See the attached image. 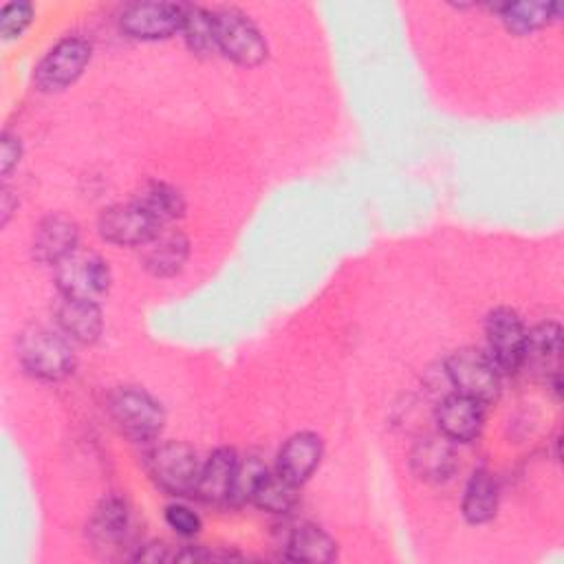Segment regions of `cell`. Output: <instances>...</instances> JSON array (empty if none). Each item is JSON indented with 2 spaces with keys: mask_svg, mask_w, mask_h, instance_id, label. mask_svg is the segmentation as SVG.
Masks as SVG:
<instances>
[{
  "mask_svg": "<svg viewBox=\"0 0 564 564\" xmlns=\"http://www.w3.org/2000/svg\"><path fill=\"white\" fill-rule=\"evenodd\" d=\"M148 469L154 482L172 496H194L200 463L196 452L185 443H163L148 456Z\"/></svg>",
  "mask_w": 564,
  "mask_h": 564,
  "instance_id": "obj_5",
  "label": "cell"
},
{
  "mask_svg": "<svg viewBox=\"0 0 564 564\" xmlns=\"http://www.w3.org/2000/svg\"><path fill=\"white\" fill-rule=\"evenodd\" d=\"M412 471L425 482H445L456 469L454 443L438 434H427L419 438L410 454Z\"/></svg>",
  "mask_w": 564,
  "mask_h": 564,
  "instance_id": "obj_13",
  "label": "cell"
},
{
  "mask_svg": "<svg viewBox=\"0 0 564 564\" xmlns=\"http://www.w3.org/2000/svg\"><path fill=\"white\" fill-rule=\"evenodd\" d=\"M108 410L119 430L134 443L154 441L165 423L161 403L139 388H119L108 399Z\"/></svg>",
  "mask_w": 564,
  "mask_h": 564,
  "instance_id": "obj_2",
  "label": "cell"
},
{
  "mask_svg": "<svg viewBox=\"0 0 564 564\" xmlns=\"http://www.w3.org/2000/svg\"><path fill=\"white\" fill-rule=\"evenodd\" d=\"M33 20V4L24 2V0H15V2H7L0 9V33L4 40H13L20 37L24 33V29L31 24Z\"/></svg>",
  "mask_w": 564,
  "mask_h": 564,
  "instance_id": "obj_27",
  "label": "cell"
},
{
  "mask_svg": "<svg viewBox=\"0 0 564 564\" xmlns=\"http://www.w3.org/2000/svg\"><path fill=\"white\" fill-rule=\"evenodd\" d=\"M176 553H170L167 546L163 544H145L143 549H139V553L134 555V560H141V562H170L174 560Z\"/></svg>",
  "mask_w": 564,
  "mask_h": 564,
  "instance_id": "obj_30",
  "label": "cell"
},
{
  "mask_svg": "<svg viewBox=\"0 0 564 564\" xmlns=\"http://www.w3.org/2000/svg\"><path fill=\"white\" fill-rule=\"evenodd\" d=\"M59 330L79 344H93L99 339L104 319L95 300H79L62 295V302L55 308Z\"/></svg>",
  "mask_w": 564,
  "mask_h": 564,
  "instance_id": "obj_17",
  "label": "cell"
},
{
  "mask_svg": "<svg viewBox=\"0 0 564 564\" xmlns=\"http://www.w3.org/2000/svg\"><path fill=\"white\" fill-rule=\"evenodd\" d=\"M134 203L159 225L176 220L185 212V200L181 192L167 183L161 181H150L145 183L139 192Z\"/></svg>",
  "mask_w": 564,
  "mask_h": 564,
  "instance_id": "obj_23",
  "label": "cell"
},
{
  "mask_svg": "<svg viewBox=\"0 0 564 564\" xmlns=\"http://www.w3.org/2000/svg\"><path fill=\"white\" fill-rule=\"evenodd\" d=\"M79 229L75 220L64 214L44 216L33 231V256L44 264H59L73 251H77Z\"/></svg>",
  "mask_w": 564,
  "mask_h": 564,
  "instance_id": "obj_11",
  "label": "cell"
},
{
  "mask_svg": "<svg viewBox=\"0 0 564 564\" xmlns=\"http://www.w3.org/2000/svg\"><path fill=\"white\" fill-rule=\"evenodd\" d=\"M487 355L500 372H518L524 364L527 328L516 311L494 308L485 319Z\"/></svg>",
  "mask_w": 564,
  "mask_h": 564,
  "instance_id": "obj_7",
  "label": "cell"
},
{
  "mask_svg": "<svg viewBox=\"0 0 564 564\" xmlns=\"http://www.w3.org/2000/svg\"><path fill=\"white\" fill-rule=\"evenodd\" d=\"M20 156H22V143H20L18 134L7 130L2 134V145H0V170H2V176H9V172L20 163Z\"/></svg>",
  "mask_w": 564,
  "mask_h": 564,
  "instance_id": "obj_29",
  "label": "cell"
},
{
  "mask_svg": "<svg viewBox=\"0 0 564 564\" xmlns=\"http://www.w3.org/2000/svg\"><path fill=\"white\" fill-rule=\"evenodd\" d=\"M55 282L62 295L79 300H97L110 286L108 262L88 251H73L55 264Z\"/></svg>",
  "mask_w": 564,
  "mask_h": 564,
  "instance_id": "obj_8",
  "label": "cell"
},
{
  "mask_svg": "<svg viewBox=\"0 0 564 564\" xmlns=\"http://www.w3.org/2000/svg\"><path fill=\"white\" fill-rule=\"evenodd\" d=\"M97 227L104 240L119 247H143L161 231V225L150 218L134 200L128 205L106 207L99 214Z\"/></svg>",
  "mask_w": 564,
  "mask_h": 564,
  "instance_id": "obj_10",
  "label": "cell"
},
{
  "mask_svg": "<svg viewBox=\"0 0 564 564\" xmlns=\"http://www.w3.org/2000/svg\"><path fill=\"white\" fill-rule=\"evenodd\" d=\"M560 350H562V328L555 322H542L533 330H527L524 364L533 370L549 372V381L555 392H560ZM522 364V366H524Z\"/></svg>",
  "mask_w": 564,
  "mask_h": 564,
  "instance_id": "obj_14",
  "label": "cell"
},
{
  "mask_svg": "<svg viewBox=\"0 0 564 564\" xmlns=\"http://www.w3.org/2000/svg\"><path fill=\"white\" fill-rule=\"evenodd\" d=\"M447 377L458 394L489 403L500 394V370L491 357L476 348H460L445 364Z\"/></svg>",
  "mask_w": 564,
  "mask_h": 564,
  "instance_id": "obj_4",
  "label": "cell"
},
{
  "mask_svg": "<svg viewBox=\"0 0 564 564\" xmlns=\"http://www.w3.org/2000/svg\"><path fill=\"white\" fill-rule=\"evenodd\" d=\"M130 529V509L119 496H106L93 511L88 522L90 542L97 549H115L121 544Z\"/></svg>",
  "mask_w": 564,
  "mask_h": 564,
  "instance_id": "obj_18",
  "label": "cell"
},
{
  "mask_svg": "<svg viewBox=\"0 0 564 564\" xmlns=\"http://www.w3.org/2000/svg\"><path fill=\"white\" fill-rule=\"evenodd\" d=\"M284 551L295 562H333L337 557V542L315 524H300L289 533Z\"/></svg>",
  "mask_w": 564,
  "mask_h": 564,
  "instance_id": "obj_20",
  "label": "cell"
},
{
  "mask_svg": "<svg viewBox=\"0 0 564 564\" xmlns=\"http://www.w3.org/2000/svg\"><path fill=\"white\" fill-rule=\"evenodd\" d=\"M238 460L240 458L231 447H218L216 452H212L209 458L200 465L194 496L200 498L203 502H214V505L229 502Z\"/></svg>",
  "mask_w": 564,
  "mask_h": 564,
  "instance_id": "obj_16",
  "label": "cell"
},
{
  "mask_svg": "<svg viewBox=\"0 0 564 564\" xmlns=\"http://www.w3.org/2000/svg\"><path fill=\"white\" fill-rule=\"evenodd\" d=\"M216 48L240 66H258L267 57V40L260 29L234 7L214 11Z\"/></svg>",
  "mask_w": 564,
  "mask_h": 564,
  "instance_id": "obj_3",
  "label": "cell"
},
{
  "mask_svg": "<svg viewBox=\"0 0 564 564\" xmlns=\"http://www.w3.org/2000/svg\"><path fill=\"white\" fill-rule=\"evenodd\" d=\"M90 44L84 37H64L40 59L33 82L44 93H57L70 86L90 62Z\"/></svg>",
  "mask_w": 564,
  "mask_h": 564,
  "instance_id": "obj_6",
  "label": "cell"
},
{
  "mask_svg": "<svg viewBox=\"0 0 564 564\" xmlns=\"http://www.w3.org/2000/svg\"><path fill=\"white\" fill-rule=\"evenodd\" d=\"M267 471H269V469L264 467V463H262L258 456H249L247 460H238L229 502H234V505L251 502V496H253L258 482L262 480V476H264Z\"/></svg>",
  "mask_w": 564,
  "mask_h": 564,
  "instance_id": "obj_26",
  "label": "cell"
},
{
  "mask_svg": "<svg viewBox=\"0 0 564 564\" xmlns=\"http://www.w3.org/2000/svg\"><path fill=\"white\" fill-rule=\"evenodd\" d=\"M324 454L322 438L313 432H297L286 438L278 454V471L291 482L302 485L313 476Z\"/></svg>",
  "mask_w": 564,
  "mask_h": 564,
  "instance_id": "obj_15",
  "label": "cell"
},
{
  "mask_svg": "<svg viewBox=\"0 0 564 564\" xmlns=\"http://www.w3.org/2000/svg\"><path fill=\"white\" fill-rule=\"evenodd\" d=\"M189 256V242L181 231H159L148 245H143L141 262L148 273L156 278L176 275Z\"/></svg>",
  "mask_w": 564,
  "mask_h": 564,
  "instance_id": "obj_19",
  "label": "cell"
},
{
  "mask_svg": "<svg viewBox=\"0 0 564 564\" xmlns=\"http://www.w3.org/2000/svg\"><path fill=\"white\" fill-rule=\"evenodd\" d=\"M181 33H183L189 51L196 55H209L212 51H218L216 48L214 11H209V9L185 4V18H183Z\"/></svg>",
  "mask_w": 564,
  "mask_h": 564,
  "instance_id": "obj_25",
  "label": "cell"
},
{
  "mask_svg": "<svg viewBox=\"0 0 564 564\" xmlns=\"http://www.w3.org/2000/svg\"><path fill=\"white\" fill-rule=\"evenodd\" d=\"M185 4L178 2H132L119 15L121 31L134 40H165L181 33Z\"/></svg>",
  "mask_w": 564,
  "mask_h": 564,
  "instance_id": "obj_9",
  "label": "cell"
},
{
  "mask_svg": "<svg viewBox=\"0 0 564 564\" xmlns=\"http://www.w3.org/2000/svg\"><path fill=\"white\" fill-rule=\"evenodd\" d=\"M165 522L172 531H176L178 535H196L200 531V518L196 511H192L187 505H181V502H174V505H167L165 509Z\"/></svg>",
  "mask_w": 564,
  "mask_h": 564,
  "instance_id": "obj_28",
  "label": "cell"
},
{
  "mask_svg": "<svg viewBox=\"0 0 564 564\" xmlns=\"http://www.w3.org/2000/svg\"><path fill=\"white\" fill-rule=\"evenodd\" d=\"M297 487L300 485L291 482L280 471H267L258 482L251 502L269 513H289L297 502Z\"/></svg>",
  "mask_w": 564,
  "mask_h": 564,
  "instance_id": "obj_24",
  "label": "cell"
},
{
  "mask_svg": "<svg viewBox=\"0 0 564 564\" xmlns=\"http://www.w3.org/2000/svg\"><path fill=\"white\" fill-rule=\"evenodd\" d=\"M505 26L513 33H531L560 18L562 4L557 2H505L494 4Z\"/></svg>",
  "mask_w": 564,
  "mask_h": 564,
  "instance_id": "obj_22",
  "label": "cell"
},
{
  "mask_svg": "<svg viewBox=\"0 0 564 564\" xmlns=\"http://www.w3.org/2000/svg\"><path fill=\"white\" fill-rule=\"evenodd\" d=\"M18 359L22 368L44 381H59L75 368L70 339L42 326H33L20 335Z\"/></svg>",
  "mask_w": 564,
  "mask_h": 564,
  "instance_id": "obj_1",
  "label": "cell"
},
{
  "mask_svg": "<svg viewBox=\"0 0 564 564\" xmlns=\"http://www.w3.org/2000/svg\"><path fill=\"white\" fill-rule=\"evenodd\" d=\"M498 480L487 469H476L463 496V516L471 524H482L496 516L498 509Z\"/></svg>",
  "mask_w": 564,
  "mask_h": 564,
  "instance_id": "obj_21",
  "label": "cell"
},
{
  "mask_svg": "<svg viewBox=\"0 0 564 564\" xmlns=\"http://www.w3.org/2000/svg\"><path fill=\"white\" fill-rule=\"evenodd\" d=\"M482 403L458 392L445 397L436 410L438 432L452 443H467L476 438L482 430Z\"/></svg>",
  "mask_w": 564,
  "mask_h": 564,
  "instance_id": "obj_12",
  "label": "cell"
}]
</instances>
